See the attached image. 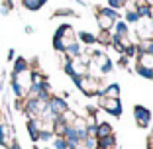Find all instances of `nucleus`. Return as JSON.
I'll return each mask as SVG.
<instances>
[{
  "mask_svg": "<svg viewBox=\"0 0 153 149\" xmlns=\"http://www.w3.org/2000/svg\"><path fill=\"white\" fill-rule=\"evenodd\" d=\"M73 82L76 85V88L82 92L85 96L92 98V96H98L100 90H102V82H100L98 77H92V75H85V77H76L73 79Z\"/></svg>",
  "mask_w": 153,
  "mask_h": 149,
  "instance_id": "1",
  "label": "nucleus"
},
{
  "mask_svg": "<svg viewBox=\"0 0 153 149\" xmlns=\"http://www.w3.org/2000/svg\"><path fill=\"white\" fill-rule=\"evenodd\" d=\"M116 20H120V12L118 10H112L108 6H98L96 8V24H98L100 30L110 32Z\"/></svg>",
  "mask_w": 153,
  "mask_h": 149,
  "instance_id": "2",
  "label": "nucleus"
},
{
  "mask_svg": "<svg viewBox=\"0 0 153 149\" xmlns=\"http://www.w3.org/2000/svg\"><path fill=\"white\" fill-rule=\"evenodd\" d=\"M134 36L137 37V41L151 39L153 37V18H140L137 24L134 26Z\"/></svg>",
  "mask_w": 153,
  "mask_h": 149,
  "instance_id": "3",
  "label": "nucleus"
},
{
  "mask_svg": "<svg viewBox=\"0 0 153 149\" xmlns=\"http://www.w3.org/2000/svg\"><path fill=\"white\" fill-rule=\"evenodd\" d=\"M98 108H102L104 112H108L110 116L120 118L122 116V100L120 98H104L98 96Z\"/></svg>",
  "mask_w": 153,
  "mask_h": 149,
  "instance_id": "4",
  "label": "nucleus"
},
{
  "mask_svg": "<svg viewBox=\"0 0 153 149\" xmlns=\"http://www.w3.org/2000/svg\"><path fill=\"white\" fill-rule=\"evenodd\" d=\"M134 120L137 124V128L145 130V128L151 126V110L141 106V104H135L134 106Z\"/></svg>",
  "mask_w": 153,
  "mask_h": 149,
  "instance_id": "5",
  "label": "nucleus"
},
{
  "mask_svg": "<svg viewBox=\"0 0 153 149\" xmlns=\"http://www.w3.org/2000/svg\"><path fill=\"white\" fill-rule=\"evenodd\" d=\"M47 110H49L51 114H53L55 118H59L61 114H65L69 110V102L63 98V96H55L51 94L49 100H47Z\"/></svg>",
  "mask_w": 153,
  "mask_h": 149,
  "instance_id": "6",
  "label": "nucleus"
},
{
  "mask_svg": "<svg viewBox=\"0 0 153 149\" xmlns=\"http://www.w3.org/2000/svg\"><path fill=\"white\" fill-rule=\"evenodd\" d=\"M53 37H59V39H63L65 45H69V43L76 41V33H75V30H73L71 24H61V26L55 30V36H53Z\"/></svg>",
  "mask_w": 153,
  "mask_h": 149,
  "instance_id": "7",
  "label": "nucleus"
},
{
  "mask_svg": "<svg viewBox=\"0 0 153 149\" xmlns=\"http://www.w3.org/2000/svg\"><path fill=\"white\" fill-rule=\"evenodd\" d=\"M110 32H112V37H114V39H120V37H128V36H130V26H128L124 20H116Z\"/></svg>",
  "mask_w": 153,
  "mask_h": 149,
  "instance_id": "8",
  "label": "nucleus"
},
{
  "mask_svg": "<svg viewBox=\"0 0 153 149\" xmlns=\"http://www.w3.org/2000/svg\"><path fill=\"white\" fill-rule=\"evenodd\" d=\"M12 141H14L12 128H10L6 122H0V145H2V147H8Z\"/></svg>",
  "mask_w": 153,
  "mask_h": 149,
  "instance_id": "9",
  "label": "nucleus"
},
{
  "mask_svg": "<svg viewBox=\"0 0 153 149\" xmlns=\"http://www.w3.org/2000/svg\"><path fill=\"white\" fill-rule=\"evenodd\" d=\"M26 128H27V133H30L32 141L39 139V131H41V120L39 118H30L27 124H26Z\"/></svg>",
  "mask_w": 153,
  "mask_h": 149,
  "instance_id": "10",
  "label": "nucleus"
},
{
  "mask_svg": "<svg viewBox=\"0 0 153 149\" xmlns=\"http://www.w3.org/2000/svg\"><path fill=\"white\" fill-rule=\"evenodd\" d=\"M98 96H104V98H120V85H118V82L104 85Z\"/></svg>",
  "mask_w": 153,
  "mask_h": 149,
  "instance_id": "11",
  "label": "nucleus"
},
{
  "mask_svg": "<svg viewBox=\"0 0 153 149\" xmlns=\"http://www.w3.org/2000/svg\"><path fill=\"white\" fill-rule=\"evenodd\" d=\"M63 53H65V57H67V59H76V57H81L85 51H82V45L79 43V41H73V43H69V45H67V49H65Z\"/></svg>",
  "mask_w": 153,
  "mask_h": 149,
  "instance_id": "12",
  "label": "nucleus"
},
{
  "mask_svg": "<svg viewBox=\"0 0 153 149\" xmlns=\"http://www.w3.org/2000/svg\"><path fill=\"white\" fill-rule=\"evenodd\" d=\"M14 63V69H12V75H20V73H26L30 71V61L26 57H16L12 61Z\"/></svg>",
  "mask_w": 153,
  "mask_h": 149,
  "instance_id": "13",
  "label": "nucleus"
},
{
  "mask_svg": "<svg viewBox=\"0 0 153 149\" xmlns=\"http://www.w3.org/2000/svg\"><path fill=\"white\" fill-rule=\"evenodd\" d=\"M114 130L108 122H96V139H102V137L112 136Z\"/></svg>",
  "mask_w": 153,
  "mask_h": 149,
  "instance_id": "14",
  "label": "nucleus"
},
{
  "mask_svg": "<svg viewBox=\"0 0 153 149\" xmlns=\"http://www.w3.org/2000/svg\"><path fill=\"white\" fill-rule=\"evenodd\" d=\"M135 65L140 67H145V69H151L153 67V53H145V51H140L137 53V61Z\"/></svg>",
  "mask_w": 153,
  "mask_h": 149,
  "instance_id": "15",
  "label": "nucleus"
},
{
  "mask_svg": "<svg viewBox=\"0 0 153 149\" xmlns=\"http://www.w3.org/2000/svg\"><path fill=\"white\" fill-rule=\"evenodd\" d=\"M76 41L81 43V45H94L96 43V36L90 32H79L76 33Z\"/></svg>",
  "mask_w": 153,
  "mask_h": 149,
  "instance_id": "16",
  "label": "nucleus"
},
{
  "mask_svg": "<svg viewBox=\"0 0 153 149\" xmlns=\"http://www.w3.org/2000/svg\"><path fill=\"white\" fill-rule=\"evenodd\" d=\"M96 145L98 149H116V136H108V137H102V139H96Z\"/></svg>",
  "mask_w": 153,
  "mask_h": 149,
  "instance_id": "17",
  "label": "nucleus"
},
{
  "mask_svg": "<svg viewBox=\"0 0 153 149\" xmlns=\"http://www.w3.org/2000/svg\"><path fill=\"white\" fill-rule=\"evenodd\" d=\"M96 43H100V45H112V32L100 30V33L96 36Z\"/></svg>",
  "mask_w": 153,
  "mask_h": 149,
  "instance_id": "18",
  "label": "nucleus"
},
{
  "mask_svg": "<svg viewBox=\"0 0 153 149\" xmlns=\"http://www.w3.org/2000/svg\"><path fill=\"white\" fill-rule=\"evenodd\" d=\"M20 2H22V6L26 10H30V12H37V10H41L39 0H20Z\"/></svg>",
  "mask_w": 153,
  "mask_h": 149,
  "instance_id": "19",
  "label": "nucleus"
},
{
  "mask_svg": "<svg viewBox=\"0 0 153 149\" xmlns=\"http://www.w3.org/2000/svg\"><path fill=\"white\" fill-rule=\"evenodd\" d=\"M126 4H128V0H108V8L118 10V12H120L122 8H126Z\"/></svg>",
  "mask_w": 153,
  "mask_h": 149,
  "instance_id": "20",
  "label": "nucleus"
},
{
  "mask_svg": "<svg viewBox=\"0 0 153 149\" xmlns=\"http://www.w3.org/2000/svg\"><path fill=\"white\" fill-rule=\"evenodd\" d=\"M53 147L55 149H69L65 137H59V136H53Z\"/></svg>",
  "mask_w": 153,
  "mask_h": 149,
  "instance_id": "21",
  "label": "nucleus"
},
{
  "mask_svg": "<svg viewBox=\"0 0 153 149\" xmlns=\"http://www.w3.org/2000/svg\"><path fill=\"white\" fill-rule=\"evenodd\" d=\"M135 73L143 79H149L151 81V69H145V67H140V65H135Z\"/></svg>",
  "mask_w": 153,
  "mask_h": 149,
  "instance_id": "22",
  "label": "nucleus"
},
{
  "mask_svg": "<svg viewBox=\"0 0 153 149\" xmlns=\"http://www.w3.org/2000/svg\"><path fill=\"white\" fill-rule=\"evenodd\" d=\"M49 139H53V131L43 128V130L39 131V139H37V141H49Z\"/></svg>",
  "mask_w": 153,
  "mask_h": 149,
  "instance_id": "23",
  "label": "nucleus"
},
{
  "mask_svg": "<svg viewBox=\"0 0 153 149\" xmlns=\"http://www.w3.org/2000/svg\"><path fill=\"white\" fill-rule=\"evenodd\" d=\"M53 16H75V12L73 10H57V12H53Z\"/></svg>",
  "mask_w": 153,
  "mask_h": 149,
  "instance_id": "24",
  "label": "nucleus"
},
{
  "mask_svg": "<svg viewBox=\"0 0 153 149\" xmlns=\"http://www.w3.org/2000/svg\"><path fill=\"white\" fill-rule=\"evenodd\" d=\"M8 149H22V145H20V143H18V141L14 139V141H12V143H10V145H8Z\"/></svg>",
  "mask_w": 153,
  "mask_h": 149,
  "instance_id": "25",
  "label": "nucleus"
},
{
  "mask_svg": "<svg viewBox=\"0 0 153 149\" xmlns=\"http://www.w3.org/2000/svg\"><path fill=\"white\" fill-rule=\"evenodd\" d=\"M6 57H8V61H14V59H16V51L8 49V55H6Z\"/></svg>",
  "mask_w": 153,
  "mask_h": 149,
  "instance_id": "26",
  "label": "nucleus"
},
{
  "mask_svg": "<svg viewBox=\"0 0 153 149\" xmlns=\"http://www.w3.org/2000/svg\"><path fill=\"white\" fill-rule=\"evenodd\" d=\"M26 33H33V27L32 26H26Z\"/></svg>",
  "mask_w": 153,
  "mask_h": 149,
  "instance_id": "27",
  "label": "nucleus"
},
{
  "mask_svg": "<svg viewBox=\"0 0 153 149\" xmlns=\"http://www.w3.org/2000/svg\"><path fill=\"white\" fill-rule=\"evenodd\" d=\"M39 4H41V8H43V6L47 4V0H39Z\"/></svg>",
  "mask_w": 153,
  "mask_h": 149,
  "instance_id": "28",
  "label": "nucleus"
},
{
  "mask_svg": "<svg viewBox=\"0 0 153 149\" xmlns=\"http://www.w3.org/2000/svg\"><path fill=\"white\" fill-rule=\"evenodd\" d=\"M149 149H153V141H149Z\"/></svg>",
  "mask_w": 153,
  "mask_h": 149,
  "instance_id": "29",
  "label": "nucleus"
},
{
  "mask_svg": "<svg viewBox=\"0 0 153 149\" xmlns=\"http://www.w3.org/2000/svg\"><path fill=\"white\" fill-rule=\"evenodd\" d=\"M151 79H153V67H151Z\"/></svg>",
  "mask_w": 153,
  "mask_h": 149,
  "instance_id": "30",
  "label": "nucleus"
},
{
  "mask_svg": "<svg viewBox=\"0 0 153 149\" xmlns=\"http://www.w3.org/2000/svg\"><path fill=\"white\" fill-rule=\"evenodd\" d=\"M151 39H153V37H151Z\"/></svg>",
  "mask_w": 153,
  "mask_h": 149,
  "instance_id": "31",
  "label": "nucleus"
}]
</instances>
